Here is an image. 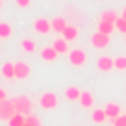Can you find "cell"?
Listing matches in <instances>:
<instances>
[{
  "instance_id": "1",
  "label": "cell",
  "mask_w": 126,
  "mask_h": 126,
  "mask_svg": "<svg viewBox=\"0 0 126 126\" xmlns=\"http://www.w3.org/2000/svg\"><path fill=\"white\" fill-rule=\"evenodd\" d=\"M13 104H15L17 113L24 115V117L32 115V100L28 96H17V98H13Z\"/></svg>"
},
{
  "instance_id": "2",
  "label": "cell",
  "mask_w": 126,
  "mask_h": 126,
  "mask_svg": "<svg viewBox=\"0 0 126 126\" xmlns=\"http://www.w3.org/2000/svg\"><path fill=\"white\" fill-rule=\"evenodd\" d=\"M89 43L93 45L94 48L104 50V48H108V45H110V35H106V33H100V32H94V33H91Z\"/></svg>"
},
{
  "instance_id": "3",
  "label": "cell",
  "mask_w": 126,
  "mask_h": 126,
  "mask_svg": "<svg viewBox=\"0 0 126 126\" xmlns=\"http://www.w3.org/2000/svg\"><path fill=\"white\" fill-rule=\"evenodd\" d=\"M69 61H71V65H74V67H83L87 61V54L85 50H82V48H74V50L69 52Z\"/></svg>"
},
{
  "instance_id": "4",
  "label": "cell",
  "mask_w": 126,
  "mask_h": 126,
  "mask_svg": "<svg viewBox=\"0 0 126 126\" xmlns=\"http://www.w3.org/2000/svg\"><path fill=\"white\" fill-rule=\"evenodd\" d=\"M15 104H13V100H0V119H6V121H9V119L15 115Z\"/></svg>"
},
{
  "instance_id": "5",
  "label": "cell",
  "mask_w": 126,
  "mask_h": 126,
  "mask_svg": "<svg viewBox=\"0 0 126 126\" xmlns=\"http://www.w3.org/2000/svg\"><path fill=\"white\" fill-rule=\"evenodd\" d=\"M39 106L43 110H56L58 108V96L54 93H45L39 98Z\"/></svg>"
},
{
  "instance_id": "6",
  "label": "cell",
  "mask_w": 126,
  "mask_h": 126,
  "mask_svg": "<svg viewBox=\"0 0 126 126\" xmlns=\"http://www.w3.org/2000/svg\"><path fill=\"white\" fill-rule=\"evenodd\" d=\"M33 30H35L37 33H41V35H47V33L52 32V20L41 17V19H37L35 22H33Z\"/></svg>"
},
{
  "instance_id": "7",
  "label": "cell",
  "mask_w": 126,
  "mask_h": 126,
  "mask_svg": "<svg viewBox=\"0 0 126 126\" xmlns=\"http://www.w3.org/2000/svg\"><path fill=\"white\" fill-rule=\"evenodd\" d=\"M96 67L102 72H110L111 69H115V59L110 58V56H100L98 61H96Z\"/></svg>"
},
{
  "instance_id": "8",
  "label": "cell",
  "mask_w": 126,
  "mask_h": 126,
  "mask_svg": "<svg viewBox=\"0 0 126 126\" xmlns=\"http://www.w3.org/2000/svg\"><path fill=\"white\" fill-rule=\"evenodd\" d=\"M30 76V65L24 61H17L15 63V78L19 80H26Z\"/></svg>"
},
{
  "instance_id": "9",
  "label": "cell",
  "mask_w": 126,
  "mask_h": 126,
  "mask_svg": "<svg viewBox=\"0 0 126 126\" xmlns=\"http://www.w3.org/2000/svg\"><path fill=\"white\" fill-rule=\"evenodd\" d=\"M104 111H106V115H108V119H110V121H113V119H117L119 115H122L121 113V106H119V104H108L106 108H104Z\"/></svg>"
},
{
  "instance_id": "10",
  "label": "cell",
  "mask_w": 126,
  "mask_h": 126,
  "mask_svg": "<svg viewBox=\"0 0 126 126\" xmlns=\"http://www.w3.org/2000/svg\"><path fill=\"white\" fill-rule=\"evenodd\" d=\"M61 37L65 41H74L76 37H78V28L76 26H71V24H67V28L61 32Z\"/></svg>"
},
{
  "instance_id": "11",
  "label": "cell",
  "mask_w": 126,
  "mask_h": 126,
  "mask_svg": "<svg viewBox=\"0 0 126 126\" xmlns=\"http://www.w3.org/2000/svg\"><path fill=\"white\" fill-rule=\"evenodd\" d=\"M2 78H6V80H13L15 78V63L6 61L4 65H2Z\"/></svg>"
},
{
  "instance_id": "12",
  "label": "cell",
  "mask_w": 126,
  "mask_h": 126,
  "mask_svg": "<svg viewBox=\"0 0 126 126\" xmlns=\"http://www.w3.org/2000/svg\"><path fill=\"white\" fill-rule=\"evenodd\" d=\"M58 52L54 50V47H45L43 48V52H41V58L45 59V61H56L58 59Z\"/></svg>"
},
{
  "instance_id": "13",
  "label": "cell",
  "mask_w": 126,
  "mask_h": 126,
  "mask_svg": "<svg viewBox=\"0 0 126 126\" xmlns=\"http://www.w3.org/2000/svg\"><path fill=\"white\" fill-rule=\"evenodd\" d=\"M65 28H67V20H65V17H56V19L52 20V32L61 33Z\"/></svg>"
},
{
  "instance_id": "14",
  "label": "cell",
  "mask_w": 126,
  "mask_h": 126,
  "mask_svg": "<svg viewBox=\"0 0 126 126\" xmlns=\"http://www.w3.org/2000/svg\"><path fill=\"white\" fill-rule=\"evenodd\" d=\"M80 106H83V108H93V104H94V100H93V94L89 93V91H82V94H80Z\"/></svg>"
},
{
  "instance_id": "15",
  "label": "cell",
  "mask_w": 126,
  "mask_h": 126,
  "mask_svg": "<svg viewBox=\"0 0 126 126\" xmlns=\"http://www.w3.org/2000/svg\"><path fill=\"white\" fill-rule=\"evenodd\" d=\"M54 50L58 52V54H65V52H69V41H65L63 37H59V39L54 41Z\"/></svg>"
},
{
  "instance_id": "16",
  "label": "cell",
  "mask_w": 126,
  "mask_h": 126,
  "mask_svg": "<svg viewBox=\"0 0 126 126\" xmlns=\"http://www.w3.org/2000/svg\"><path fill=\"white\" fill-rule=\"evenodd\" d=\"M80 94H82V91L78 89V87H74V85H71V87H67L65 89V98L67 100H80Z\"/></svg>"
},
{
  "instance_id": "17",
  "label": "cell",
  "mask_w": 126,
  "mask_h": 126,
  "mask_svg": "<svg viewBox=\"0 0 126 126\" xmlns=\"http://www.w3.org/2000/svg\"><path fill=\"white\" fill-rule=\"evenodd\" d=\"M20 48H22L24 52H28V54H32V52H35L37 45L33 39H28V37H24V39H20Z\"/></svg>"
},
{
  "instance_id": "18",
  "label": "cell",
  "mask_w": 126,
  "mask_h": 126,
  "mask_svg": "<svg viewBox=\"0 0 126 126\" xmlns=\"http://www.w3.org/2000/svg\"><path fill=\"white\" fill-rule=\"evenodd\" d=\"M13 35V28L9 22H0V39H9Z\"/></svg>"
},
{
  "instance_id": "19",
  "label": "cell",
  "mask_w": 126,
  "mask_h": 126,
  "mask_svg": "<svg viewBox=\"0 0 126 126\" xmlns=\"http://www.w3.org/2000/svg\"><path fill=\"white\" fill-rule=\"evenodd\" d=\"M91 119H93V122H96V124H102V122L108 121V115L104 110H94L93 113H91Z\"/></svg>"
},
{
  "instance_id": "20",
  "label": "cell",
  "mask_w": 126,
  "mask_h": 126,
  "mask_svg": "<svg viewBox=\"0 0 126 126\" xmlns=\"http://www.w3.org/2000/svg\"><path fill=\"white\" fill-rule=\"evenodd\" d=\"M98 32H100V33H106V35H111V33L115 32V24L113 22H106V20H100Z\"/></svg>"
},
{
  "instance_id": "21",
  "label": "cell",
  "mask_w": 126,
  "mask_h": 126,
  "mask_svg": "<svg viewBox=\"0 0 126 126\" xmlns=\"http://www.w3.org/2000/svg\"><path fill=\"white\" fill-rule=\"evenodd\" d=\"M8 122H9V126H24V122H26V117H24V115H20V113H15Z\"/></svg>"
},
{
  "instance_id": "22",
  "label": "cell",
  "mask_w": 126,
  "mask_h": 126,
  "mask_svg": "<svg viewBox=\"0 0 126 126\" xmlns=\"http://www.w3.org/2000/svg\"><path fill=\"white\" fill-rule=\"evenodd\" d=\"M100 17H102V20H106V22H113L115 24L121 15H117L115 11H108V9H106V11H102V15H100Z\"/></svg>"
},
{
  "instance_id": "23",
  "label": "cell",
  "mask_w": 126,
  "mask_h": 126,
  "mask_svg": "<svg viewBox=\"0 0 126 126\" xmlns=\"http://www.w3.org/2000/svg\"><path fill=\"white\" fill-rule=\"evenodd\" d=\"M115 69H117V71H126V56L115 58Z\"/></svg>"
},
{
  "instance_id": "24",
  "label": "cell",
  "mask_w": 126,
  "mask_h": 126,
  "mask_svg": "<svg viewBox=\"0 0 126 126\" xmlns=\"http://www.w3.org/2000/svg\"><path fill=\"white\" fill-rule=\"evenodd\" d=\"M115 30H119L121 33L126 35V19H124V17H119V19H117V22H115Z\"/></svg>"
},
{
  "instance_id": "25",
  "label": "cell",
  "mask_w": 126,
  "mask_h": 126,
  "mask_svg": "<svg viewBox=\"0 0 126 126\" xmlns=\"http://www.w3.org/2000/svg\"><path fill=\"white\" fill-rule=\"evenodd\" d=\"M26 124L28 126H41V121L35 117V115H28L26 117Z\"/></svg>"
},
{
  "instance_id": "26",
  "label": "cell",
  "mask_w": 126,
  "mask_h": 126,
  "mask_svg": "<svg viewBox=\"0 0 126 126\" xmlns=\"http://www.w3.org/2000/svg\"><path fill=\"white\" fill-rule=\"evenodd\" d=\"M113 126H126V115H119L117 119H113Z\"/></svg>"
},
{
  "instance_id": "27",
  "label": "cell",
  "mask_w": 126,
  "mask_h": 126,
  "mask_svg": "<svg viewBox=\"0 0 126 126\" xmlns=\"http://www.w3.org/2000/svg\"><path fill=\"white\" fill-rule=\"evenodd\" d=\"M15 2H17L19 8H28V6L32 4V0H15Z\"/></svg>"
},
{
  "instance_id": "28",
  "label": "cell",
  "mask_w": 126,
  "mask_h": 126,
  "mask_svg": "<svg viewBox=\"0 0 126 126\" xmlns=\"http://www.w3.org/2000/svg\"><path fill=\"white\" fill-rule=\"evenodd\" d=\"M6 98V93H4V89H0V100H4Z\"/></svg>"
},
{
  "instance_id": "29",
  "label": "cell",
  "mask_w": 126,
  "mask_h": 126,
  "mask_svg": "<svg viewBox=\"0 0 126 126\" xmlns=\"http://www.w3.org/2000/svg\"><path fill=\"white\" fill-rule=\"evenodd\" d=\"M121 17H124V19H126V8H124V9H122V13H121Z\"/></svg>"
},
{
  "instance_id": "30",
  "label": "cell",
  "mask_w": 126,
  "mask_h": 126,
  "mask_svg": "<svg viewBox=\"0 0 126 126\" xmlns=\"http://www.w3.org/2000/svg\"><path fill=\"white\" fill-rule=\"evenodd\" d=\"M0 8H2V0H0Z\"/></svg>"
},
{
  "instance_id": "31",
  "label": "cell",
  "mask_w": 126,
  "mask_h": 126,
  "mask_svg": "<svg viewBox=\"0 0 126 126\" xmlns=\"http://www.w3.org/2000/svg\"><path fill=\"white\" fill-rule=\"evenodd\" d=\"M24 126H28V124H26V122H24Z\"/></svg>"
},
{
  "instance_id": "32",
  "label": "cell",
  "mask_w": 126,
  "mask_h": 126,
  "mask_svg": "<svg viewBox=\"0 0 126 126\" xmlns=\"http://www.w3.org/2000/svg\"><path fill=\"white\" fill-rule=\"evenodd\" d=\"M124 41H126V35H124Z\"/></svg>"
}]
</instances>
